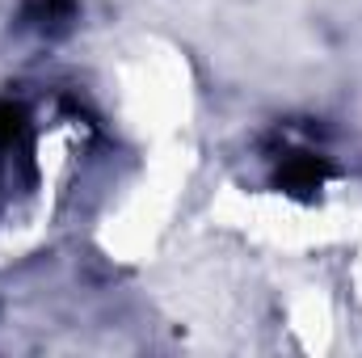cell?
<instances>
[{"label": "cell", "mask_w": 362, "mask_h": 358, "mask_svg": "<svg viewBox=\"0 0 362 358\" xmlns=\"http://www.w3.org/2000/svg\"><path fill=\"white\" fill-rule=\"evenodd\" d=\"M25 135H30V122H25V110L17 101H0V156H13L25 148Z\"/></svg>", "instance_id": "obj_3"}, {"label": "cell", "mask_w": 362, "mask_h": 358, "mask_svg": "<svg viewBox=\"0 0 362 358\" xmlns=\"http://www.w3.org/2000/svg\"><path fill=\"white\" fill-rule=\"evenodd\" d=\"M72 17H76V0H25V8H21V25L42 30V34L68 30Z\"/></svg>", "instance_id": "obj_2"}, {"label": "cell", "mask_w": 362, "mask_h": 358, "mask_svg": "<svg viewBox=\"0 0 362 358\" xmlns=\"http://www.w3.org/2000/svg\"><path fill=\"white\" fill-rule=\"evenodd\" d=\"M333 173L337 169L329 165V156L308 152V148H286L274 161V185L282 194H295V198H316L333 181Z\"/></svg>", "instance_id": "obj_1"}]
</instances>
